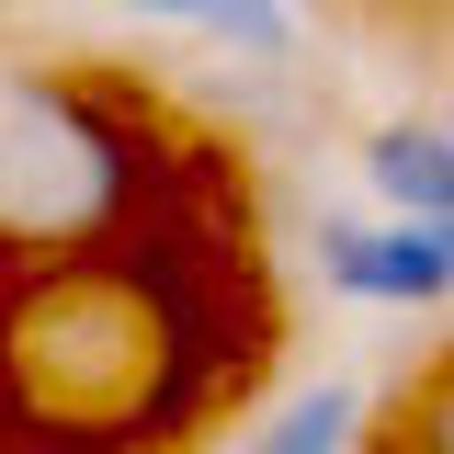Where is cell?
<instances>
[{
  "label": "cell",
  "mask_w": 454,
  "mask_h": 454,
  "mask_svg": "<svg viewBox=\"0 0 454 454\" xmlns=\"http://www.w3.org/2000/svg\"><path fill=\"white\" fill-rule=\"evenodd\" d=\"M137 193V148L80 80L46 68H0V239H46L80 250L103 239L114 205Z\"/></svg>",
  "instance_id": "1"
},
{
  "label": "cell",
  "mask_w": 454,
  "mask_h": 454,
  "mask_svg": "<svg viewBox=\"0 0 454 454\" xmlns=\"http://www.w3.org/2000/svg\"><path fill=\"white\" fill-rule=\"evenodd\" d=\"M318 273H330V295H364V307H443L454 239L409 216H318Z\"/></svg>",
  "instance_id": "2"
},
{
  "label": "cell",
  "mask_w": 454,
  "mask_h": 454,
  "mask_svg": "<svg viewBox=\"0 0 454 454\" xmlns=\"http://www.w3.org/2000/svg\"><path fill=\"white\" fill-rule=\"evenodd\" d=\"M364 182H375L387 216L454 227V125H375L364 137Z\"/></svg>",
  "instance_id": "3"
},
{
  "label": "cell",
  "mask_w": 454,
  "mask_h": 454,
  "mask_svg": "<svg viewBox=\"0 0 454 454\" xmlns=\"http://www.w3.org/2000/svg\"><path fill=\"white\" fill-rule=\"evenodd\" d=\"M137 23H182V35H216L227 57H250V68H284L295 57V12L284 0H125Z\"/></svg>",
  "instance_id": "4"
},
{
  "label": "cell",
  "mask_w": 454,
  "mask_h": 454,
  "mask_svg": "<svg viewBox=\"0 0 454 454\" xmlns=\"http://www.w3.org/2000/svg\"><path fill=\"white\" fill-rule=\"evenodd\" d=\"M352 432H364V397L330 375V387H307L295 409H273V432H262L250 454H352Z\"/></svg>",
  "instance_id": "5"
},
{
  "label": "cell",
  "mask_w": 454,
  "mask_h": 454,
  "mask_svg": "<svg viewBox=\"0 0 454 454\" xmlns=\"http://www.w3.org/2000/svg\"><path fill=\"white\" fill-rule=\"evenodd\" d=\"M387 454H454V352L432 364V387L409 397V432H397Z\"/></svg>",
  "instance_id": "6"
}]
</instances>
